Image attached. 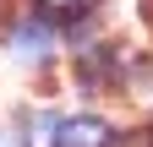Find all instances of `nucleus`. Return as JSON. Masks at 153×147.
<instances>
[{
  "mask_svg": "<svg viewBox=\"0 0 153 147\" xmlns=\"http://www.w3.org/2000/svg\"><path fill=\"white\" fill-rule=\"evenodd\" d=\"M109 125L99 115H82V120H60V131H55V147H109Z\"/></svg>",
  "mask_w": 153,
  "mask_h": 147,
  "instance_id": "1",
  "label": "nucleus"
},
{
  "mask_svg": "<svg viewBox=\"0 0 153 147\" xmlns=\"http://www.w3.org/2000/svg\"><path fill=\"white\" fill-rule=\"evenodd\" d=\"M11 49L22 54V60H44L49 54V27H38V22H22L11 33Z\"/></svg>",
  "mask_w": 153,
  "mask_h": 147,
  "instance_id": "2",
  "label": "nucleus"
},
{
  "mask_svg": "<svg viewBox=\"0 0 153 147\" xmlns=\"http://www.w3.org/2000/svg\"><path fill=\"white\" fill-rule=\"evenodd\" d=\"M38 11L44 16H88L93 0H38Z\"/></svg>",
  "mask_w": 153,
  "mask_h": 147,
  "instance_id": "3",
  "label": "nucleus"
},
{
  "mask_svg": "<svg viewBox=\"0 0 153 147\" xmlns=\"http://www.w3.org/2000/svg\"><path fill=\"white\" fill-rule=\"evenodd\" d=\"M55 131H60V120H55V115H33V125H27L33 147H55Z\"/></svg>",
  "mask_w": 153,
  "mask_h": 147,
  "instance_id": "4",
  "label": "nucleus"
},
{
  "mask_svg": "<svg viewBox=\"0 0 153 147\" xmlns=\"http://www.w3.org/2000/svg\"><path fill=\"white\" fill-rule=\"evenodd\" d=\"M109 147H153V136H120V142H109Z\"/></svg>",
  "mask_w": 153,
  "mask_h": 147,
  "instance_id": "5",
  "label": "nucleus"
},
{
  "mask_svg": "<svg viewBox=\"0 0 153 147\" xmlns=\"http://www.w3.org/2000/svg\"><path fill=\"white\" fill-rule=\"evenodd\" d=\"M0 147H16V142H11V136H0Z\"/></svg>",
  "mask_w": 153,
  "mask_h": 147,
  "instance_id": "6",
  "label": "nucleus"
},
{
  "mask_svg": "<svg viewBox=\"0 0 153 147\" xmlns=\"http://www.w3.org/2000/svg\"><path fill=\"white\" fill-rule=\"evenodd\" d=\"M0 22H6V0H0Z\"/></svg>",
  "mask_w": 153,
  "mask_h": 147,
  "instance_id": "7",
  "label": "nucleus"
}]
</instances>
